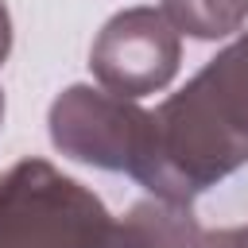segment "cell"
<instances>
[{"mask_svg": "<svg viewBox=\"0 0 248 248\" xmlns=\"http://www.w3.org/2000/svg\"><path fill=\"white\" fill-rule=\"evenodd\" d=\"M248 163V31L151 112V143L136 174L159 202L190 205Z\"/></svg>", "mask_w": 248, "mask_h": 248, "instance_id": "6da1fadb", "label": "cell"}, {"mask_svg": "<svg viewBox=\"0 0 248 248\" xmlns=\"http://www.w3.org/2000/svg\"><path fill=\"white\" fill-rule=\"evenodd\" d=\"M112 229L105 202L46 159L0 174V248H108Z\"/></svg>", "mask_w": 248, "mask_h": 248, "instance_id": "7a4b0ae2", "label": "cell"}, {"mask_svg": "<svg viewBox=\"0 0 248 248\" xmlns=\"http://www.w3.org/2000/svg\"><path fill=\"white\" fill-rule=\"evenodd\" d=\"M50 143L85 167L140 174L151 143V112L101 85H70L50 105Z\"/></svg>", "mask_w": 248, "mask_h": 248, "instance_id": "3957f363", "label": "cell"}, {"mask_svg": "<svg viewBox=\"0 0 248 248\" xmlns=\"http://www.w3.org/2000/svg\"><path fill=\"white\" fill-rule=\"evenodd\" d=\"M182 62V43L163 8H124L116 12L89 50V70L101 89L140 101L170 85Z\"/></svg>", "mask_w": 248, "mask_h": 248, "instance_id": "277c9868", "label": "cell"}, {"mask_svg": "<svg viewBox=\"0 0 248 248\" xmlns=\"http://www.w3.org/2000/svg\"><path fill=\"white\" fill-rule=\"evenodd\" d=\"M202 225L190 205H170V202H140L128 209L124 221L112 229L108 248H202Z\"/></svg>", "mask_w": 248, "mask_h": 248, "instance_id": "5b68a950", "label": "cell"}, {"mask_svg": "<svg viewBox=\"0 0 248 248\" xmlns=\"http://www.w3.org/2000/svg\"><path fill=\"white\" fill-rule=\"evenodd\" d=\"M163 16L178 35L213 43L240 31L248 19V0H163Z\"/></svg>", "mask_w": 248, "mask_h": 248, "instance_id": "8992f818", "label": "cell"}, {"mask_svg": "<svg viewBox=\"0 0 248 248\" xmlns=\"http://www.w3.org/2000/svg\"><path fill=\"white\" fill-rule=\"evenodd\" d=\"M202 248H248V225L221 229V232H202Z\"/></svg>", "mask_w": 248, "mask_h": 248, "instance_id": "52a82bcc", "label": "cell"}, {"mask_svg": "<svg viewBox=\"0 0 248 248\" xmlns=\"http://www.w3.org/2000/svg\"><path fill=\"white\" fill-rule=\"evenodd\" d=\"M12 54V16H8V4L0 0V66L8 62Z\"/></svg>", "mask_w": 248, "mask_h": 248, "instance_id": "ba28073f", "label": "cell"}, {"mask_svg": "<svg viewBox=\"0 0 248 248\" xmlns=\"http://www.w3.org/2000/svg\"><path fill=\"white\" fill-rule=\"evenodd\" d=\"M0 124H4V93H0Z\"/></svg>", "mask_w": 248, "mask_h": 248, "instance_id": "9c48e42d", "label": "cell"}]
</instances>
